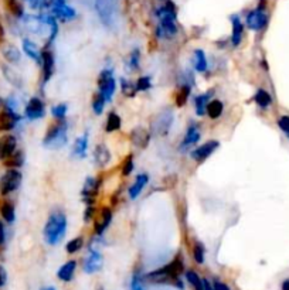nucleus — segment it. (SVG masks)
I'll return each instance as SVG.
<instances>
[{
	"label": "nucleus",
	"mask_w": 289,
	"mask_h": 290,
	"mask_svg": "<svg viewBox=\"0 0 289 290\" xmlns=\"http://www.w3.org/2000/svg\"><path fill=\"white\" fill-rule=\"evenodd\" d=\"M0 214H1V217H3V219H4L7 224L15 222V219H16L15 205L10 203V201H4V203L1 204V207H0Z\"/></svg>",
	"instance_id": "36"
},
{
	"label": "nucleus",
	"mask_w": 289,
	"mask_h": 290,
	"mask_svg": "<svg viewBox=\"0 0 289 290\" xmlns=\"http://www.w3.org/2000/svg\"><path fill=\"white\" fill-rule=\"evenodd\" d=\"M1 54H3V57H4V59H6L9 64H19L20 59H21L20 50H19L16 45H13V44H9V45L3 47Z\"/></svg>",
	"instance_id": "30"
},
{
	"label": "nucleus",
	"mask_w": 289,
	"mask_h": 290,
	"mask_svg": "<svg viewBox=\"0 0 289 290\" xmlns=\"http://www.w3.org/2000/svg\"><path fill=\"white\" fill-rule=\"evenodd\" d=\"M67 227H68L67 214L58 208L51 211L43 228V238L45 244L50 247L58 245L67 233Z\"/></svg>",
	"instance_id": "2"
},
{
	"label": "nucleus",
	"mask_w": 289,
	"mask_h": 290,
	"mask_svg": "<svg viewBox=\"0 0 289 290\" xmlns=\"http://www.w3.org/2000/svg\"><path fill=\"white\" fill-rule=\"evenodd\" d=\"M231 44L234 47H238L243 41L244 34V24L238 15L231 16Z\"/></svg>",
	"instance_id": "23"
},
{
	"label": "nucleus",
	"mask_w": 289,
	"mask_h": 290,
	"mask_svg": "<svg viewBox=\"0 0 289 290\" xmlns=\"http://www.w3.org/2000/svg\"><path fill=\"white\" fill-rule=\"evenodd\" d=\"M186 280L190 283V286H193L194 290H204V286H203V279L200 276L197 275L193 269L190 271H186Z\"/></svg>",
	"instance_id": "40"
},
{
	"label": "nucleus",
	"mask_w": 289,
	"mask_h": 290,
	"mask_svg": "<svg viewBox=\"0 0 289 290\" xmlns=\"http://www.w3.org/2000/svg\"><path fill=\"white\" fill-rule=\"evenodd\" d=\"M4 242H6V230H4L3 222L0 221V248L4 245Z\"/></svg>",
	"instance_id": "52"
},
{
	"label": "nucleus",
	"mask_w": 289,
	"mask_h": 290,
	"mask_svg": "<svg viewBox=\"0 0 289 290\" xmlns=\"http://www.w3.org/2000/svg\"><path fill=\"white\" fill-rule=\"evenodd\" d=\"M97 84H98V92L102 94V97L105 98V101H112L116 91V81L115 77H114V71L109 70V68L102 70L100 75H98Z\"/></svg>",
	"instance_id": "7"
},
{
	"label": "nucleus",
	"mask_w": 289,
	"mask_h": 290,
	"mask_svg": "<svg viewBox=\"0 0 289 290\" xmlns=\"http://www.w3.org/2000/svg\"><path fill=\"white\" fill-rule=\"evenodd\" d=\"M68 142V123L67 120H58L51 125L43 139V146L48 150H60Z\"/></svg>",
	"instance_id": "4"
},
{
	"label": "nucleus",
	"mask_w": 289,
	"mask_h": 290,
	"mask_svg": "<svg viewBox=\"0 0 289 290\" xmlns=\"http://www.w3.org/2000/svg\"><path fill=\"white\" fill-rule=\"evenodd\" d=\"M278 126L289 137V116H281L278 119Z\"/></svg>",
	"instance_id": "49"
},
{
	"label": "nucleus",
	"mask_w": 289,
	"mask_h": 290,
	"mask_svg": "<svg viewBox=\"0 0 289 290\" xmlns=\"http://www.w3.org/2000/svg\"><path fill=\"white\" fill-rule=\"evenodd\" d=\"M200 137H202V132H200L199 123L197 122H190L187 126V131H186V135H185L182 143L179 146V150L182 153H186L193 146L199 143Z\"/></svg>",
	"instance_id": "12"
},
{
	"label": "nucleus",
	"mask_w": 289,
	"mask_h": 290,
	"mask_svg": "<svg viewBox=\"0 0 289 290\" xmlns=\"http://www.w3.org/2000/svg\"><path fill=\"white\" fill-rule=\"evenodd\" d=\"M67 111H68L67 103H58V105L51 108V115L54 116L57 120H64L65 116H67Z\"/></svg>",
	"instance_id": "44"
},
{
	"label": "nucleus",
	"mask_w": 289,
	"mask_h": 290,
	"mask_svg": "<svg viewBox=\"0 0 289 290\" xmlns=\"http://www.w3.org/2000/svg\"><path fill=\"white\" fill-rule=\"evenodd\" d=\"M213 288H214V290H230L227 283L220 282V280H214V282H213Z\"/></svg>",
	"instance_id": "51"
},
{
	"label": "nucleus",
	"mask_w": 289,
	"mask_h": 290,
	"mask_svg": "<svg viewBox=\"0 0 289 290\" xmlns=\"http://www.w3.org/2000/svg\"><path fill=\"white\" fill-rule=\"evenodd\" d=\"M122 126V119L116 112H109V115L106 117V123H105V132L112 133L121 129Z\"/></svg>",
	"instance_id": "35"
},
{
	"label": "nucleus",
	"mask_w": 289,
	"mask_h": 290,
	"mask_svg": "<svg viewBox=\"0 0 289 290\" xmlns=\"http://www.w3.org/2000/svg\"><path fill=\"white\" fill-rule=\"evenodd\" d=\"M282 290H289V279H285L282 282Z\"/></svg>",
	"instance_id": "54"
},
{
	"label": "nucleus",
	"mask_w": 289,
	"mask_h": 290,
	"mask_svg": "<svg viewBox=\"0 0 289 290\" xmlns=\"http://www.w3.org/2000/svg\"><path fill=\"white\" fill-rule=\"evenodd\" d=\"M4 4H6V9L15 17H17V19L24 17V9H23L21 3L19 0H4Z\"/></svg>",
	"instance_id": "38"
},
{
	"label": "nucleus",
	"mask_w": 289,
	"mask_h": 290,
	"mask_svg": "<svg viewBox=\"0 0 289 290\" xmlns=\"http://www.w3.org/2000/svg\"><path fill=\"white\" fill-rule=\"evenodd\" d=\"M95 10L101 23L108 29H115L119 21V0H95Z\"/></svg>",
	"instance_id": "5"
},
{
	"label": "nucleus",
	"mask_w": 289,
	"mask_h": 290,
	"mask_svg": "<svg viewBox=\"0 0 289 290\" xmlns=\"http://www.w3.org/2000/svg\"><path fill=\"white\" fill-rule=\"evenodd\" d=\"M101 187V178L97 177H87L84 181V186L81 189V198L85 205H94L95 198L100 193Z\"/></svg>",
	"instance_id": "11"
},
{
	"label": "nucleus",
	"mask_w": 289,
	"mask_h": 290,
	"mask_svg": "<svg viewBox=\"0 0 289 290\" xmlns=\"http://www.w3.org/2000/svg\"><path fill=\"white\" fill-rule=\"evenodd\" d=\"M191 85H188V84H182L180 87H179V91H177V94H176V106H179V108H182V106H185L186 103H187L188 98H190V94H191Z\"/></svg>",
	"instance_id": "32"
},
{
	"label": "nucleus",
	"mask_w": 289,
	"mask_h": 290,
	"mask_svg": "<svg viewBox=\"0 0 289 290\" xmlns=\"http://www.w3.org/2000/svg\"><path fill=\"white\" fill-rule=\"evenodd\" d=\"M77 271V261L65 262L57 271V277L61 282H71Z\"/></svg>",
	"instance_id": "26"
},
{
	"label": "nucleus",
	"mask_w": 289,
	"mask_h": 290,
	"mask_svg": "<svg viewBox=\"0 0 289 290\" xmlns=\"http://www.w3.org/2000/svg\"><path fill=\"white\" fill-rule=\"evenodd\" d=\"M48 6H50L51 15L57 20H61L62 23H68L77 17V12L70 4H67V0H51Z\"/></svg>",
	"instance_id": "10"
},
{
	"label": "nucleus",
	"mask_w": 289,
	"mask_h": 290,
	"mask_svg": "<svg viewBox=\"0 0 289 290\" xmlns=\"http://www.w3.org/2000/svg\"><path fill=\"white\" fill-rule=\"evenodd\" d=\"M147 181H149V175L146 173H141L136 175V178L133 180V184H132L129 187V190H128L130 200H136V198L141 195V193H142L144 187H146Z\"/></svg>",
	"instance_id": "24"
},
{
	"label": "nucleus",
	"mask_w": 289,
	"mask_h": 290,
	"mask_svg": "<svg viewBox=\"0 0 289 290\" xmlns=\"http://www.w3.org/2000/svg\"><path fill=\"white\" fill-rule=\"evenodd\" d=\"M24 115L29 120H39V119L44 117V115H45L44 102L37 97L30 98V101L27 102V105L24 108Z\"/></svg>",
	"instance_id": "15"
},
{
	"label": "nucleus",
	"mask_w": 289,
	"mask_h": 290,
	"mask_svg": "<svg viewBox=\"0 0 289 290\" xmlns=\"http://www.w3.org/2000/svg\"><path fill=\"white\" fill-rule=\"evenodd\" d=\"M213 97H214V89H208L207 92H203L194 98V108H196L197 116L206 115V108L213 99Z\"/></svg>",
	"instance_id": "25"
},
{
	"label": "nucleus",
	"mask_w": 289,
	"mask_h": 290,
	"mask_svg": "<svg viewBox=\"0 0 289 290\" xmlns=\"http://www.w3.org/2000/svg\"><path fill=\"white\" fill-rule=\"evenodd\" d=\"M95 215V208H94V205H87V208H85V211H84V222L87 224L89 222L92 218Z\"/></svg>",
	"instance_id": "50"
},
{
	"label": "nucleus",
	"mask_w": 289,
	"mask_h": 290,
	"mask_svg": "<svg viewBox=\"0 0 289 290\" xmlns=\"http://www.w3.org/2000/svg\"><path fill=\"white\" fill-rule=\"evenodd\" d=\"M3 105H4V102H3V99H1V98H0V109H1V108H3Z\"/></svg>",
	"instance_id": "56"
},
{
	"label": "nucleus",
	"mask_w": 289,
	"mask_h": 290,
	"mask_svg": "<svg viewBox=\"0 0 289 290\" xmlns=\"http://www.w3.org/2000/svg\"><path fill=\"white\" fill-rule=\"evenodd\" d=\"M121 91H122V94L126 97V98H135V95H136V85L129 81V79H126V78H121Z\"/></svg>",
	"instance_id": "41"
},
{
	"label": "nucleus",
	"mask_w": 289,
	"mask_h": 290,
	"mask_svg": "<svg viewBox=\"0 0 289 290\" xmlns=\"http://www.w3.org/2000/svg\"><path fill=\"white\" fill-rule=\"evenodd\" d=\"M105 103H106V101H105V98L102 97V94H100V92H97L92 97V109H94L95 115H101L103 109H105Z\"/></svg>",
	"instance_id": "43"
},
{
	"label": "nucleus",
	"mask_w": 289,
	"mask_h": 290,
	"mask_svg": "<svg viewBox=\"0 0 289 290\" xmlns=\"http://www.w3.org/2000/svg\"><path fill=\"white\" fill-rule=\"evenodd\" d=\"M246 24L247 27L252 31H260L265 29V26L268 24V15L265 13L262 7H257L247 15Z\"/></svg>",
	"instance_id": "13"
},
{
	"label": "nucleus",
	"mask_w": 289,
	"mask_h": 290,
	"mask_svg": "<svg viewBox=\"0 0 289 290\" xmlns=\"http://www.w3.org/2000/svg\"><path fill=\"white\" fill-rule=\"evenodd\" d=\"M150 132L144 129V126H136L133 131L130 132V140L132 143L139 147V149H146L150 143Z\"/></svg>",
	"instance_id": "21"
},
{
	"label": "nucleus",
	"mask_w": 289,
	"mask_h": 290,
	"mask_svg": "<svg viewBox=\"0 0 289 290\" xmlns=\"http://www.w3.org/2000/svg\"><path fill=\"white\" fill-rule=\"evenodd\" d=\"M136 85V91L138 92H144V91H149L152 88V78L149 75H144V77H139L138 81L135 82Z\"/></svg>",
	"instance_id": "45"
},
{
	"label": "nucleus",
	"mask_w": 289,
	"mask_h": 290,
	"mask_svg": "<svg viewBox=\"0 0 289 290\" xmlns=\"http://www.w3.org/2000/svg\"><path fill=\"white\" fill-rule=\"evenodd\" d=\"M129 289L130 290H146V286H144V273L136 269L133 271L132 273V277H130V283H129Z\"/></svg>",
	"instance_id": "37"
},
{
	"label": "nucleus",
	"mask_w": 289,
	"mask_h": 290,
	"mask_svg": "<svg viewBox=\"0 0 289 290\" xmlns=\"http://www.w3.org/2000/svg\"><path fill=\"white\" fill-rule=\"evenodd\" d=\"M185 265L180 255H176L173 261L156 271H152L144 275V280L155 285H172L176 289L183 290L185 285L180 279V273L183 272Z\"/></svg>",
	"instance_id": "1"
},
{
	"label": "nucleus",
	"mask_w": 289,
	"mask_h": 290,
	"mask_svg": "<svg viewBox=\"0 0 289 290\" xmlns=\"http://www.w3.org/2000/svg\"><path fill=\"white\" fill-rule=\"evenodd\" d=\"M88 142H89L88 132L83 133L80 137H77L75 142H74V146H72L71 157H74V159H85L88 152Z\"/></svg>",
	"instance_id": "22"
},
{
	"label": "nucleus",
	"mask_w": 289,
	"mask_h": 290,
	"mask_svg": "<svg viewBox=\"0 0 289 290\" xmlns=\"http://www.w3.org/2000/svg\"><path fill=\"white\" fill-rule=\"evenodd\" d=\"M23 180V174L17 169H7L0 177V194L7 195L20 187Z\"/></svg>",
	"instance_id": "8"
},
{
	"label": "nucleus",
	"mask_w": 289,
	"mask_h": 290,
	"mask_svg": "<svg viewBox=\"0 0 289 290\" xmlns=\"http://www.w3.org/2000/svg\"><path fill=\"white\" fill-rule=\"evenodd\" d=\"M21 47H23V51L26 53L27 57L31 58L33 61H36L37 64H41V51L39 50L37 44L29 40V39H24L23 43H21Z\"/></svg>",
	"instance_id": "27"
},
{
	"label": "nucleus",
	"mask_w": 289,
	"mask_h": 290,
	"mask_svg": "<svg viewBox=\"0 0 289 290\" xmlns=\"http://www.w3.org/2000/svg\"><path fill=\"white\" fill-rule=\"evenodd\" d=\"M254 101H255V103L260 106L261 109H267V108L271 106V103H272V97H271L265 89L260 88V89L255 92V95H254Z\"/></svg>",
	"instance_id": "34"
},
{
	"label": "nucleus",
	"mask_w": 289,
	"mask_h": 290,
	"mask_svg": "<svg viewBox=\"0 0 289 290\" xmlns=\"http://www.w3.org/2000/svg\"><path fill=\"white\" fill-rule=\"evenodd\" d=\"M128 67H129L130 73H136V71L141 70V51H139V48L132 50L129 61H128Z\"/></svg>",
	"instance_id": "39"
},
{
	"label": "nucleus",
	"mask_w": 289,
	"mask_h": 290,
	"mask_svg": "<svg viewBox=\"0 0 289 290\" xmlns=\"http://www.w3.org/2000/svg\"><path fill=\"white\" fill-rule=\"evenodd\" d=\"M84 247V236H75V238H72L71 241H68L67 242V245H65V251L72 255V253H77L78 251H81V248Z\"/></svg>",
	"instance_id": "42"
},
{
	"label": "nucleus",
	"mask_w": 289,
	"mask_h": 290,
	"mask_svg": "<svg viewBox=\"0 0 289 290\" xmlns=\"http://www.w3.org/2000/svg\"><path fill=\"white\" fill-rule=\"evenodd\" d=\"M193 65H194V70L197 73H206L207 71L208 61H207V57H206V53L203 51L202 48L194 50V53H193Z\"/></svg>",
	"instance_id": "28"
},
{
	"label": "nucleus",
	"mask_w": 289,
	"mask_h": 290,
	"mask_svg": "<svg viewBox=\"0 0 289 290\" xmlns=\"http://www.w3.org/2000/svg\"><path fill=\"white\" fill-rule=\"evenodd\" d=\"M1 73L4 75V78L16 88H21L23 87V79H21V75L15 71L12 67H9V65H6V64H3L1 65Z\"/></svg>",
	"instance_id": "29"
},
{
	"label": "nucleus",
	"mask_w": 289,
	"mask_h": 290,
	"mask_svg": "<svg viewBox=\"0 0 289 290\" xmlns=\"http://www.w3.org/2000/svg\"><path fill=\"white\" fill-rule=\"evenodd\" d=\"M3 36H4V31H3V27H1V24H0V40L3 39Z\"/></svg>",
	"instance_id": "55"
},
{
	"label": "nucleus",
	"mask_w": 289,
	"mask_h": 290,
	"mask_svg": "<svg viewBox=\"0 0 289 290\" xmlns=\"http://www.w3.org/2000/svg\"><path fill=\"white\" fill-rule=\"evenodd\" d=\"M21 117L16 111L6 106L3 111H0V132H9L15 129Z\"/></svg>",
	"instance_id": "16"
},
{
	"label": "nucleus",
	"mask_w": 289,
	"mask_h": 290,
	"mask_svg": "<svg viewBox=\"0 0 289 290\" xmlns=\"http://www.w3.org/2000/svg\"><path fill=\"white\" fill-rule=\"evenodd\" d=\"M174 122V115L170 109L167 111H162L160 114L153 117L152 123H150V133H153L155 136L165 137L169 135V132L172 129Z\"/></svg>",
	"instance_id": "6"
},
{
	"label": "nucleus",
	"mask_w": 289,
	"mask_h": 290,
	"mask_svg": "<svg viewBox=\"0 0 289 290\" xmlns=\"http://www.w3.org/2000/svg\"><path fill=\"white\" fill-rule=\"evenodd\" d=\"M112 217H114V214H112V210L109 207L101 208L100 217L95 219V225H94V230H95L97 236H102L105 233V231L109 228V225L112 222Z\"/></svg>",
	"instance_id": "17"
},
{
	"label": "nucleus",
	"mask_w": 289,
	"mask_h": 290,
	"mask_svg": "<svg viewBox=\"0 0 289 290\" xmlns=\"http://www.w3.org/2000/svg\"><path fill=\"white\" fill-rule=\"evenodd\" d=\"M218 147H220V142H217V140H208L204 145L197 146L196 149H193L190 152V157L194 160V161H197V163H203V161H206V160L208 159Z\"/></svg>",
	"instance_id": "14"
},
{
	"label": "nucleus",
	"mask_w": 289,
	"mask_h": 290,
	"mask_svg": "<svg viewBox=\"0 0 289 290\" xmlns=\"http://www.w3.org/2000/svg\"><path fill=\"white\" fill-rule=\"evenodd\" d=\"M92 159H94V164L98 167V169H105L109 163H111V150L108 149V146L100 143V145L95 146L94 149V153H92Z\"/></svg>",
	"instance_id": "19"
},
{
	"label": "nucleus",
	"mask_w": 289,
	"mask_h": 290,
	"mask_svg": "<svg viewBox=\"0 0 289 290\" xmlns=\"http://www.w3.org/2000/svg\"><path fill=\"white\" fill-rule=\"evenodd\" d=\"M17 147V139L13 135H3L0 136V160L4 161L9 159L16 152Z\"/></svg>",
	"instance_id": "20"
},
{
	"label": "nucleus",
	"mask_w": 289,
	"mask_h": 290,
	"mask_svg": "<svg viewBox=\"0 0 289 290\" xmlns=\"http://www.w3.org/2000/svg\"><path fill=\"white\" fill-rule=\"evenodd\" d=\"M43 290H56L54 288H47V289H43Z\"/></svg>",
	"instance_id": "57"
},
{
	"label": "nucleus",
	"mask_w": 289,
	"mask_h": 290,
	"mask_svg": "<svg viewBox=\"0 0 289 290\" xmlns=\"http://www.w3.org/2000/svg\"><path fill=\"white\" fill-rule=\"evenodd\" d=\"M155 15L159 20V24L156 27V36L159 39H167V40L173 39L177 34V26H176L177 10L173 1L167 0L166 4L156 9Z\"/></svg>",
	"instance_id": "3"
},
{
	"label": "nucleus",
	"mask_w": 289,
	"mask_h": 290,
	"mask_svg": "<svg viewBox=\"0 0 289 290\" xmlns=\"http://www.w3.org/2000/svg\"><path fill=\"white\" fill-rule=\"evenodd\" d=\"M224 112V103L220 99H211L206 108V114L211 119H218Z\"/></svg>",
	"instance_id": "31"
},
{
	"label": "nucleus",
	"mask_w": 289,
	"mask_h": 290,
	"mask_svg": "<svg viewBox=\"0 0 289 290\" xmlns=\"http://www.w3.org/2000/svg\"><path fill=\"white\" fill-rule=\"evenodd\" d=\"M24 163V153L21 150H16L15 153L3 161V164L7 167V169H20Z\"/></svg>",
	"instance_id": "33"
},
{
	"label": "nucleus",
	"mask_w": 289,
	"mask_h": 290,
	"mask_svg": "<svg viewBox=\"0 0 289 290\" xmlns=\"http://www.w3.org/2000/svg\"><path fill=\"white\" fill-rule=\"evenodd\" d=\"M133 170H135V163H133V156L129 155L125 161L122 163V175H125V177H128L130 174L133 173Z\"/></svg>",
	"instance_id": "47"
},
{
	"label": "nucleus",
	"mask_w": 289,
	"mask_h": 290,
	"mask_svg": "<svg viewBox=\"0 0 289 290\" xmlns=\"http://www.w3.org/2000/svg\"><path fill=\"white\" fill-rule=\"evenodd\" d=\"M33 10H41L45 6H48L47 0H24Z\"/></svg>",
	"instance_id": "48"
},
{
	"label": "nucleus",
	"mask_w": 289,
	"mask_h": 290,
	"mask_svg": "<svg viewBox=\"0 0 289 290\" xmlns=\"http://www.w3.org/2000/svg\"><path fill=\"white\" fill-rule=\"evenodd\" d=\"M102 266H103V256H102L101 251L95 245H89L87 256L84 258V263H83L84 272L87 275H94L101 271Z\"/></svg>",
	"instance_id": "9"
},
{
	"label": "nucleus",
	"mask_w": 289,
	"mask_h": 290,
	"mask_svg": "<svg viewBox=\"0 0 289 290\" xmlns=\"http://www.w3.org/2000/svg\"><path fill=\"white\" fill-rule=\"evenodd\" d=\"M193 258H194V261L197 262V263H200V265L204 262V258H206V248H204V245H203L202 242H196V244H194V247H193Z\"/></svg>",
	"instance_id": "46"
},
{
	"label": "nucleus",
	"mask_w": 289,
	"mask_h": 290,
	"mask_svg": "<svg viewBox=\"0 0 289 290\" xmlns=\"http://www.w3.org/2000/svg\"><path fill=\"white\" fill-rule=\"evenodd\" d=\"M6 280H7V275H6V271L4 268L0 265V288L6 285Z\"/></svg>",
	"instance_id": "53"
},
{
	"label": "nucleus",
	"mask_w": 289,
	"mask_h": 290,
	"mask_svg": "<svg viewBox=\"0 0 289 290\" xmlns=\"http://www.w3.org/2000/svg\"><path fill=\"white\" fill-rule=\"evenodd\" d=\"M41 68H43V85H45L54 74V54L50 48L41 51Z\"/></svg>",
	"instance_id": "18"
}]
</instances>
